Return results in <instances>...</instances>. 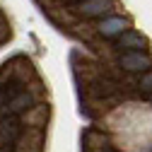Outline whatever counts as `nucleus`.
I'll use <instances>...</instances> for the list:
<instances>
[{"instance_id":"1","label":"nucleus","mask_w":152,"mask_h":152,"mask_svg":"<svg viewBox=\"0 0 152 152\" xmlns=\"http://www.w3.org/2000/svg\"><path fill=\"white\" fill-rule=\"evenodd\" d=\"M118 65L128 72H147L152 68V58L145 51H133V53H123Z\"/></svg>"},{"instance_id":"3","label":"nucleus","mask_w":152,"mask_h":152,"mask_svg":"<svg viewBox=\"0 0 152 152\" xmlns=\"http://www.w3.org/2000/svg\"><path fill=\"white\" fill-rule=\"evenodd\" d=\"M22 133V123L17 118H0V150L12 147Z\"/></svg>"},{"instance_id":"8","label":"nucleus","mask_w":152,"mask_h":152,"mask_svg":"<svg viewBox=\"0 0 152 152\" xmlns=\"http://www.w3.org/2000/svg\"><path fill=\"white\" fill-rule=\"evenodd\" d=\"M70 3H80V0H70Z\"/></svg>"},{"instance_id":"5","label":"nucleus","mask_w":152,"mask_h":152,"mask_svg":"<svg viewBox=\"0 0 152 152\" xmlns=\"http://www.w3.org/2000/svg\"><path fill=\"white\" fill-rule=\"evenodd\" d=\"M121 51H126V53H133V51H145V46H147V41H145V36H140L138 31H123L121 36H118V44H116Z\"/></svg>"},{"instance_id":"4","label":"nucleus","mask_w":152,"mask_h":152,"mask_svg":"<svg viewBox=\"0 0 152 152\" xmlns=\"http://www.w3.org/2000/svg\"><path fill=\"white\" fill-rule=\"evenodd\" d=\"M99 34L106 36V39H113V36H121L123 31H128V20L123 17H106V20L99 22Z\"/></svg>"},{"instance_id":"2","label":"nucleus","mask_w":152,"mask_h":152,"mask_svg":"<svg viewBox=\"0 0 152 152\" xmlns=\"http://www.w3.org/2000/svg\"><path fill=\"white\" fill-rule=\"evenodd\" d=\"M113 10V3L111 0H80L75 3V12L82 15V17H104Z\"/></svg>"},{"instance_id":"6","label":"nucleus","mask_w":152,"mask_h":152,"mask_svg":"<svg viewBox=\"0 0 152 152\" xmlns=\"http://www.w3.org/2000/svg\"><path fill=\"white\" fill-rule=\"evenodd\" d=\"M29 106H31V97H29L27 92H20V94H17V97H15V99L5 106L3 118H17V116H20L22 111H27Z\"/></svg>"},{"instance_id":"7","label":"nucleus","mask_w":152,"mask_h":152,"mask_svg":"<svg viewBox=\"0 0 152 152\" xmlns=\"http://www.w3.org/2000/svg\"><path fill=\"white\" fill-rule=\"evenodd\" d=\"M140 89L152 94V70H147V72L142 75V77H140Z\"/></svg>"}]
</instances>
